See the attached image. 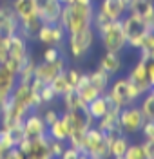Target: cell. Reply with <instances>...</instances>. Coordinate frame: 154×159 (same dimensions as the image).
<instances>
[{"instance_id": "1", "label": "cell", "mask_w": 154, "mask_h": 159, "mask_svg": "<svg viewBox=\"0 0 154 159\" xmlns=\"http://www.w3.org/2000/svg\"><path fill=\"white\" fill-rule=\"evenodd\" d=\"M94 6H80V4H71L63 6L60 15V24L67 34H74L78 31H83L92 25V16H94Z\"/></svg>"}, {"instance_id": "2", "label": "cell", "mask_w": 154, "mask_h": 159, "mask_svg": "<svg viewBox=\"0 0 154 159\" xmlns=\"http://www.w3.org/2000/svg\"><path fill=\"white\" fill-rule=\"evenodd\" d=\"M140 96H143V92L138 89L136 85H133L127 78L116 80L114 83L109 85V89L105 92V98L109 99L113 105H118L120 109L133 105Z\"/></svg>"}, {"instance_id": "3", "label": "cell", "mask_w": 154, "mask_h": 159, "mask_svg": "<svg viewBox=\"0 0 154 159\" xmlns=\"http://www.w3.org/2000/svg\"><path fill=\"white\" fill-rule=\"evenodd\" d=\"M120 22H122V29L127 38V45H131L133 49H140L143 40L152 33V27L133 13H127Z\"/></svg>"}, {"instance_id": "4", "label": "cell", "mask_w": 154, "mask_h": 159, "mask_svg": "<svg viewBox=\"0 0 154 159\" xmlns=\"http://www.w3.org/2000/svg\"><path fill=\"white\" fill-rule=\"evenodd\" d=\"M89 159H109L111 157V150H109V139L107 136L100 132L96 127H91L85 132L83 138V150Z\"/></svg>"}, {"instance_id": "5", "label": "cell", "mask_w": 154, "mask_h": 159, "mask_svg": "<svg viewBox=\"0 0 154 159\" xmlns=\"http://www.w3.org/2000/svg\"><path fill=\"white\" fill-rule=\"evenodd\" d=\"M98 38L102 42L103 49L109 51V52H122L127 47V38H125V33L122 29V22L116 20L111 22L105 29L98 34Z\"/></svg>"}, {"instance_id": "6", "label": "cell", "mask_w": 154, "mask_h": 159, "mask_svg": "<svg viewBox=\"0 0 154 159\" xmlns=\"http://www.w3.org/2000/svg\"><path fill=\"white\" fill-rule=\"evenodd\" d=\"M94 40H96V33L92 29V25L74 34H67V45H69V52L72 54V58L82 60L94 45Z\"/></svg>"}, {"instance_id": "7", "label": "cell", "mask_w": 154, "mask_h": 159, "mask_svg": "<svg viewBox=\"0 0 154 159\" xmlns=\"http://www.w3.org/2000/svg\"><path fill=\"white\" fill-rule=\"evenodd\" d=\"M29 114H31L29 107L22 105L20 101H16L13 96H9L6 107L2 110V116H0V118H2V127H4V129H11V127H15V125H20Z\"/></svg>"}, {"instance_id": "8", "label": "cell", "mask_w": 154, "mask_h": 159, "mask_svg": "<svg viewBox=\"0 0 154 159\" xmlns=\"http://www.w3.org/2000/svg\"><path fill=\"white\" fill-rule=\"evenodd\" d=\"M145 123V116L140 107H134V105H129V107H123L120 110V127L125 134H136L140 132L142 127Z\"/></svg>"}, {"instance_id": "9", "label": "cell", "mask_w": 154, "mask_h": 159, "mask_svg": "<svg viewBox=\"0 0 154 159\" xmlns=\"http://www.w3.org/2000/svg\"><path fill=\"white\" fill-rule=\"evenodd\" d=\"M36 40L47 47H60L67 40V33L60 22L58 24H42L40 31L36 33Z\"/></svg>"}, {"instance_id": "10", "label": "cell", "mask_w": 154, "mask_h": 159, "mask_svg": "<svg viewBox=\"0 0 154 159\" xmlns=\"http://www.w3.org/2000/svg\"><path fill=\"white\" fill-rule=\"evenodd\" d=\"M67 69V65H65V60L58 58L54 60V61H42V63H36L35 65V76L33 78L42 81V83H45V85H49L53 80L56 78L60 72Z\"/></svg>"}, {"instance_id": "11", "label": "cell", "mask_w": 154, "mask_h": 159, "mask_svg": "<svg viewBox=\"0 0 154 159\" xmlns=\"http://www.w3.org/2000/svg\"><path fill=\"white\" fill-rule=\"evenodd\" d=\"M62 9L63 6L58 0H36V15L42 24H58Z\"/></svg>"}, {"instance_id": "12", "label": "cell", "mask_w": 154, "mask_h": 159, "mask_svg": "<svg viewBox=\"0 0 154 159\" xmlns=\"http://www.w3.org/2000/svg\"><path fill=\"white\" fill-rule=\"evenodd\" d=\"M22 129H24V139H29V141L44 138L47 134V125L44 123V118L36 112L29 114L22 121Z\"/></svg>"}, {"instance_id": "13", "label": "cell", "mask_w": 154, "mask_h": 159, "mask_svg": "<svg viewBox=\"0 0 154 159\" xmlns=\"http://www.w3.org/2000/svg\"><path fill=\"white\" fill-rule=\"evenodd\" d=\"M18 33V18L9 2L0 4V36H13Z\"/></svg>"}, {"instance_id": "14", "label": "cell", "mask_w": 154, "mask_h": 159, "mask_svg": "<svg viewBox=\"0 0 154 159\" xmlns=\"http://www.w3.org/2000/svg\"><path fill=\"white\" fill-rule=\"evenodd\" d=\"M29 51H27V40L22 38L20 34H13L9 36V54H7V60L15 61L16 65H24V61L29 58Z\"/></svg>"}, {"instance_id": "15", "label": "cell", "mask_w": 154, "mask_h": 159, "mask_svg": "<svg viewBox=\"0 0 154 159\" xmlns=\"http://www.w3.org/2000/svg\"><path fill=\"white\" fill-rule=\"evenodd\" d=\"M127 80H129L133 85H136L143 94L151 90V81H149V74H147V63H145L143 60H138V63L129 70Z\"/></svg>"}, {"instance_id": "16", "label": "cell", "mask_w": 154, "mask_h": 159, "mask_svg": "<svg viewBox=\"0 0 154 159\" xmlns=\"http://www.w3.org/2000/svg\"><path fill=\"white\" fill-rule=\"evenodd\" d=\"M127 9H129V4L125 0H102L100 7H98V11H102L103 15L113 22L122 20L127 15Z\"/></svg>"}, {"instance_id": "17", "label": "cell", "mask_w": 154, "mask_h": 159, "mask_svg": "<svg viewBox=\"0 0 154 159\" xmlns=\"http://www.w3.org/2000/svg\"><path fill=\"white\" fill-rule=\"evenodd\" d=\"M127 13H133L136 16L145 20L151 27H152V18H154V0H134L129 4Z\"/></svg>"}, {"instance_id": "18", "label": "cell", "mask_w": 154, "mask_h": 159, "mask_svg": "<svg viewBox=\"0 0 154 159\" xmlns=\"http://www.w3.org/2000/svg\"><path fill=\"white\" fill-rule=\"evenodd\" d=\"M18 22L36 16V0H11L9 2Z\"/></svg>"}, {"instance_id": "19", "label": "cell", "mask_w": 154, "mask_h": 159, "mask_svg": "<svg viewBox=\"0 0 154 159\" xmlns=\"http://www.w3.org/2000/svg\"><path fill=\"white\" fill-rule=\"evenodd\" d=\"M109 139V150H111V157H118V156H123L125 150L129 148V134L125 132H120V134H109L107 136Z\"/></svg>"}, {"instance_id": "20", "label": "cell", "mask_w": 154, "mask_h": 159, "mask_svg": "<svg viewBox=\"0 0 154 159\" xmlns=\"http://www.w3.org/2000/svg\"><path fill=\"white\" fill-rule=\"evenodd\" d=\"M98 67L103 69L107 74H118L120 69H122V60H120V52H109V51H105V54H103L102 58H100V63H98Z\"/></svg>"}, {"instance_id": "21", "label": "cell", "mask_w": 154, "mask_h": 159, "mask_svg": "<svg viewBox=\"0 0 154 159\" xmlns=\"http://www.w3.org/2000/svg\"><path fill=\"white\" fill-rule=\"evenodd\" d=\"M87 78H89V83H91L94 89L100 90V94H105L107 89H109V85H111V74H107L100 67L96 70H92V72H89Z\"/></svg>"}, {"instance_id": "22", "label": "cell", "mask_w": 154, "mask_h": 159, "mask_svg": "<svg viewBox=\"0 0 154 159\" xmlns=\"http://www.w3.org/2000/svg\"><path fill=\"white\" fill-rule=\"evenodd\" d=\"M109 110V99L105 98V94L98 96L96 99H92L91 103H87V112L94 121H98L100 118H103Z\"/></svg>"}, {"instance_id": "23", "label": "cell", "mask_w": 154, "mask_h": 159, "mask_svg": "<svg viewBox=\"0 0 154 159\" xmlns=\"http://www.w3.org/2000/svg\"><path fill=\"white\" fill-rule=\"evenodd\" d=\"M15 85H16V74H13L4 63H0V90L6 94H11Z\"/></svg>"}, {"instance_id": "24", "label": "cell", "mask_w": 154, "mask_h": 159, "mask_svg": "<svg viewBox=\"0 0 154 159\" xmlns=\"http://www.w3.org/2000/svg\"><path fill=\"white\" fill-rule=\"evenodd\" d=\"M47 136L51 139H56V141H67V138H69V130H67V127H65V123L62 121V118H58L53 125H49L47 127Z\"/></svg>"}, {"instance_id": "25", "label": "cell", "mask_w": 154, "mask_h": 159, "mask_svg": "<svg viewBox=\"0 0 154 159\" xmlns=\"http://www.w3.org/2000/svg\"><path fill=\"white\" fill-rule=\"evenodd\" d=\"M62 98H63V103H65V110H85L87 109V103L78 96L76 90H71V92L63 94Z\"/></svg>"}, {"instance_id": "26", "label": "cell", "mask_w": 154, "mask_h": 159, "mask_svg": "<svg viewBox=\"0 0 154 159\" xmlns=\"http://www.w3.org/2000/svg\"><path fill=\"white\" fill-rule=\"evenodd\" d=\"M49 85H51V89L54 90V94H56V96H63V94H67V92L74 90L71 85H69V81H67V78H65V74H63V72H60V74L53 80Z\"/></svg>"}, {"instance_id": "27", "label": "cell", "mask_w": 154, "mask_h": 159, "mask_svg": "<svg viewBox=\"0 0 154 159\" xmlns=\"http://www.w3.org/2000/svg\"><path fill=\"white\" fill-rule=\"evenodd\" d=\"M35 60L31 58H27L26 61H24V65L20 67V70H18V81H22V83H31L33 81V76H35Z\"/></svg>"}, {"instance_id": "28", "label": "cell", "mask_w": 154, "mask_h": 159, "mask_svg": "<svg viewBox=\"0 0 154 159\" xmlns=\"http://www.w3.org/2000/svg\"><path fill=\"white\" fill-rule=\"evenodd\" d=\"M142 112H143L145 119H151V121H154V92H147V96H145V99L142 101Z\"/></svg>"}, {"instance_id": "29", "label": "cell", "mask_w": 154, "mask_h": 159, "mask_svg": "<svg viewBox=\"0 0 154 159\" xmlns=\"http://www.w3.org/2000/svg\"><path fill=\"white\" fill-rule=\"evenodd\" d=\"M123 157L125 159H145V154H143L142 145H129V148L125 150Z\"/></svg>"}, {"instance_id": "30", "label": "cell", "mask_w": 154, "mask_h": 159, "mask_svg": "<svg viewBox=\"0 0 154 159\" xmlns=\"http://www.w3.org/2000/svg\"><path fill=\"white\" fill-rule=\"evenodd\" d=\"M63 74H65V78H67V81H69V85H71L72 89H76V85H78V81H80V76H82V72H80L78 69H74V67H71V69L63 70Z\"/></svg>"}, {"instance_id": "31", "label": "cell", "mask_w": 154, "mask_h": 159, "mask_svg": "<svg viewBox=\"0 0 154 159\" xmlns=\"http://www.w3.org/2000/svg\"><path fill=\"white\" fill-rule=\"evenodd\" d=\"M60 56H62L60 47H45L44 49V54H42L44 61H54V60H58Z\"/></svg>"}, {"instance_id": "32", "label": "cell", "mask_w": 154, "mask_h": 159, "mask_svg": "<svg viewBox=\"0 0 154 159\" xmlns=\"http://www.w3.org/2000/svg\"><path fill=\"white\" fill-rule=\"evenodd\" d=\"M40 98L44 101V105H45V103H53L58 96L54 94V90L51 89V85H44V89L40 90Z\"/></svg>"}, {"instance_id": "33", "label": "cell", "mask_w": 154, "mask_h": 159, "mask_svg": "<svg viewBox=\"0 0 154 159\" xmlns=\"http://www.w3.org/2000/svg\"><path fill=\"white\" fill-rule=\"evenodd\" d=\"M65 148V145H63V141H56V139H51L49 138V150H51L53 157H60L62 152Z\"/></svg>"}, {"instance_id": "34", "label": "cell", "mask_w": 154, "mask_h": 159, "mask_svg": "<svg viewBox=\"0 0 154 159\" xmlns=\"http://www.w3.org/2000/svg\"><path fill=\"white\" fill-rule=\"evenodd\" d=\"M9 54V36H0V63H4Z\"/></svg>"}, {"instance_id": "35", "label": "cell", "mask_w": 154, "mask_h": 159, "mask_svg": "<svg viewBox=\"0 0 154 159\" xmlns=\"http://www.w3.org/2000/svg\"><path fill=\"white\" fill-rule=\"evenodd\" d=\"M142 134H143L145 139H154V121H151V119H145L143 127H142V130H140Z\"/></svg>"}, {"instance_id": "36", "label": "cell", "mask_w": 154, "mask_h": 159, "mask_svg": "<svg viewBox=\"0 0 154 159\" xmlns=\"http://www.w3.org/2000/svg\"><path fill=\"white\" fill-rule=\"evenodd\" d=\"M80 156H82V152L78 148H74V147H65L63 152H62L60 159H78Z\"/></svg>"}, {"instance_id": "37", "label": "cell", "mask_w": 154, "mask_h": 159, "mask_svg": "<svg viewBox=\"0 0 154 159\" xmlns=\"http://www.w3.org/2000/svg\"><path fill=\"white\" fill-rule=\"evenodd\" d=\"M142 148H143L145 159H154V139H145L142 143Z\"/></svg>"}, {"instance_id": "38", "label": "cell", "mask_w": 154, "mask_h": 159, "mask_svg": "<svg viewBox=\"0 0 154 159\" xmlns=\"http://www.w3.org/2000/svg\"><path fill=\"white\" fill-rule=\"evenodd\" d=\"M42 118H44V123L49 127V125H53V123L60 118V116H58V112H56V110L49 109V110H45V112H44V116H42Z\"/></svg>"}, {"instance_id": "39", "label": "cell", "mask_w": 154, "mask_h": 159, "mask_svg": "<svg viewBox=\"0 0 154 159\" xmlns=\"http://www.w3.org/2000/svg\"><path fill=\"white\" fill-rule=\"evenodd\" d=\"M147 74H149L151 87H154V61H147Z\"/></svg>"}, {"instance_id": "40", "label": "cell", "mask_w": 154, "mask_h": 159, "mask_svg": "<svg viewBox=\"0 0 154 159\" xmlns=\"http://www.w3.org/2000/svg\"><path fill=\"white\" fill-rule=\"evenodd\" d=\"M11 94H6V92H2L0 90V116H2V110L6 107V103H7V99H9Z\"/></svg>"}, {"instance_id": "41", "label": "cell", "mask_w": 154, "mask_h": 159, "mask_svg": "<svg viewBox=\"0 0 154 159\" xmlns=\"http://www.w3.org/2000/svg\"><path fill=\"white\" fill-rule=\"evenodd\" d=\"M74 4H80V6H94V0H74Z\"/></svg>"}, {"instance_id": "42", "label": "cell", "mask_w": 154, "mask_h": 159, "mask_svg": "<svg viewBox=\"0 0 154 159\" xmlns=\"http://www.w3.org/2000/svg\"><path fill=\"white\" fill-rule=\"evenodd\" d=\"M62 6H71V4H74V0H58Z\"/></svg>"}, {"instance_id": "43", "label": "cell", "mask_w": 154, "mask_h": 159, "mask_svg": "<svg viewBox=\"0 0 154 159\" xmlns=\"http://www.w3.org/2000/svg\"><path fill=\"white\" fill-rule=\"evenodd\" d=\"M78 159H89V157H87L85 154H82V156H80V157H78Z\"/></svg>"}, {"instance_id": "44", "label": "cell", "mask_w": 154, "mask_h": 159, "mask_svg": "<svg viewBox=\"0 0 154 159\" xmlns=\"http://www.w3.org/2000/svg\"><path fill=\"white\" fill-rule=\"evenodd\" d=\"M113 159H125L123 156H118V157H113Z\"/></svg>"}, {"instance_id": "45", "label": "cell", "mask_w": 154, "mask_h": 159, "mask_svg": "<svg viewBox=\"0 0 154 159\" xmlns=\"http://www.w3.org/2000/svg\"><path fill=\"white\" fill-rule=\"evenodd\" d=\"M125 2H127V4H131V2H134V0H125Z\"/></svg>"}, {"instance_id": "46", "label": "cell", "mask_w": 154, "mask_h": 159, "mask_svg": "<svg viewBox=\"0 0 154 159\" xmlns=\"http://www.w3.org/2000/svg\"><path fill=\"white\" fill-rule=\"evenodd\" d=\"M0 2H2V4H4V2H11V0H0Z\"/></svg>"}]
</instances>
